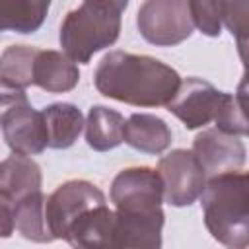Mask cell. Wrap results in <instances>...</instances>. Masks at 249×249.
Returning a JSON list of instances; mask_svg holds the SVG:
<instances>
[{
	"label": "cell",
	"mask_w": 249,
	"mask_h": 249,
	"mask_svg": "<svg viewBox=\"0 0 249 249\" xmlns=\"http://www.w3.org/2000/svg\"><path fill=\"white\" fill-rule=\"evenodd\" d=\"M93 84L109 99L134 107H165L175 95L181 76L154 56L111 51L99 60Z\"/></svg>",
	"instance_id": "cell-1"
},
{
	"label": "cell",
	"mask_w": 249,
	"mask_h": 249,
	"mask_svg": "<svg viewBox=\"0 0 249 249\" xmlns=\"http://www.w3.org/2000/svg\"><path fill=\"white\" fill-rule=\"evenodd\" d=\"M117 214V235L126 247L156 249L161 245L163 181L158 169L126 167L111 183Z\"/></svg>",
	"instance_id": "cell-2"
},
{
	"label": "cell",
	"mask_w": 249,
	"mask_h": 249,
	"mask_svg": "<svg viewBox=\"0 0 249 249\" xmlns=\"http://www.w3.org/2000/svg\"><path fill=\"white\" fill-rule=\"evenodd\" d=\"M204 224L210 235L231 249L249 245V179L241 171H226L206 179L200 193Z\"/></svg>",
	"instance_id": "cell-3"
},
{
	"label": "cell",
	"mask_w": 249,
	"mask_h": 249,
	"mask_svg": "<svg viewBox=\"0 0 249 249\" xmlns=\"http://www.w3.org/2000/svg\"><path fill=\"white\" fill-rule=\"evenodd\" d=\"M121 14L103 2L84 0L82 6L66 14L60 25L58 39L64 54L74 62L88 64L97 51L111 47L119 39Z\"/></svg>",
	"instance_id": "cell-4"
},
{
	"label": "cell",
	"mask_w": 249,
	"mask_h": 249,
	"mask_svg": "<svg viewBox=\"0 0 249 249\" xmlns=\"http://www.w3.org/2000/svg\"><path fill=\"white\" fill-rule=\"evenodd\" d=\"M136 25L140 35L156 47H173L193 33L187 0H144L138 8Z\"/></svg>",
	"instance_id": "cell-5"
},
{
	"label": "cell",
	"mask_w": 249,
	"mask_h": 249,
	"mask_svg": "<svg viewBox=\"0 0 249 249\" xmlns=\"http://www.w3.org/2000/svg\"><path fill=\"white\" fill-rule=\"evenodd\" d=\"M163 181V198L171 206L193 204L206 183V173L193 150H171L158 163Z\"/></svg>",
	"instance_id": "cell-6"
},
{
	"label": "cell",
	"mask_w": 249,
	"mask_h": 249,
	"mask_svg": "<svg viewBox=\"0 0 249 249\" xmlns=\"http://www.w3.org/2000/svg\"><path fill=\"white\" fill-rule=\"evenodd\" d=\"M105 195L101 189L84 179H72L58 185L45 198V218L49 231L54 239H64L70 224L88 208L103 204Z\"/></svg>",
	"instance_id": "cell-7"
},
{
	"label": "cell",
	"mask_w": 249,
	"mask_h": 249,
	"mask_svg": "<svg viewBox=\"0 0 249 249\" xmlns=\"http://www.w3.org/2000/svg\"><path fill=\"white\" fill-rule=\"evenodd\" d=\"M226 93L200 78H187L179 84L175 95L165 105L187 128H200L214 121Z\"/></svg>",
	"instance_id": "cell-8"
},
{
	"label": "cell",
	"mask_w": 249,
	"mask_h": 249,
	"mask_svg": "<svg viewBox=\"0 0 249 249\" xmlns=\"http://www.w3.org/2000/svg\"><path fill=\"white\" fill-rule=\"evenodd\" d=\"M193 152L198 158L206 177L237 171L245 165L247 150L235 134L222 132L218 128H206L195 136Z\"/></svg>",
	"instance_id": "cell-9"
},
{
	"label": "cell",
	"mask_w": 249,
	"mask_h": 249,
	"mask_svg": "<svg viewBox=\"0 0 249 249\" xmlns=\"http://www.w3.org/2000/svg\"><path fill=\"white\" fill-rule=\"evenodd\" d=\"M2 134L6 144L16 154H41L47 148V126L41 111H35L29 103L14 109L2 121Z\"/></svg>",
	"instance_id": "cell-10"
},
{
	"label": "cell",
	"mask_w": 249,
	"mask_h": 249,
	"mask_svg": "<svg viewBox=\"0 0 249 249\" xmlns=\"http://www.w3.org/2000/svg\"><path fill=\"white\" fill-rule=\"evenodd\" d=\"M117 214L105 202L84 210L66 230L64 239L80 249H109L115 247Z\"/></svg>",
	"instance_id": "cell-11"
},
{
	"label": "cell",
	"mask_w": 249,
	"mask_h": 249,
	"mask_svg": "<svg viewBox=\"0 0 249 249\" xmlns=\"http://www.w3.org/2000/svg\"><path fill=\"white\" fill-rule=\"evenodd\" d=\"M80 70L76 62L60 51H41L35 56L33 66V86L49 93H64L78 86Z\"/></svg>",
	"instance_id": "cell-12"
},
{
	"label": "cell",
	"mask_w": 249,
	"mask_h": 249,
	"mask_svg": "<svg viewBox=\"0 0 249 249\" xmlns=\"http://www.w3.org/2000/svg\"><path fill=\"white\" fill-rule=\"evenodd\" d=\"M123 142L146 154H161L171 144V128L156 115L134 113L124 121Z\"/></svg>",
	"instance_id": "cell-13"
},
{
	"label": "cell",
	"mask_w": 249,
	"mask_h": 249,
	"mask_svg": "<svg viewBox=\"0 0 249 249\" xmlns=\"http://www.w3.org/2000/svg\"><path fill=\"white\" fill-rule=\"evenodd\" d=\"M41 113L47 126V146L54 150H62L78 140L84 128V115L76 105L51 103Z\"/></svg>",
	"instance_id": "cell-14"
},
{
	"label": "cell",
	"mask_w": 249,
	"mask_h": 249,
	"mask_svg": "<svg viewBox=\"0 0 249 249\" xmlns=\"http://www.w3.org/2000/svg\"><path fill=\"white\" fill-rule=\"evenodd\" d=\"M41 167L25 154L14 152L0 163V189L10 193L14 198L41 191Z\"/></svg>",
	"instance_id": "cell-15"
},
{
	"label": "cell",
	"mask_w": 249,
	"mask_h": 249,
	"mask_svg": "<svg viewBox=\"0 0 249 249\" xmlns=\"http://www.w3.org/2000/svg\"><path fill=\"white\" fill-rule=\"evenodd\" d=\"M84 124L88 146L97 152L113 150L123 142L124 117L115 109H109L105 105H93Z\"/></svg>",
	"instance_id": "cell-16"
},
{
	"label": "cell",
	"mask_w": 249,
	"mask_h": 249,
	"mask_svg": "<svg viewBox=\"0 0 249 249\" xmlns=\"http://www.w3.org/2000/svg\"><path fill=\"white\" fill-rule=\"evenodd\" d=\"M51 8V0H0V31L35 33Z\"/></svg>",
	"instance_id": "cell-17"
},
{
	"label": "cell",
	"mask_w": 249,
	"mask_h": 249,
	"mask_svg": "<svg viewBox=\"0 0 249 249\" xmlns=\"http://www.w3.org/2000/svg\"><path fill=\"white\" fill-rule=\"evenodd\" d=\"M45 195L41 191L29 193L21 198H16V230L29 241L49 243L53 241V233L49 231L47 218H45Z\"/></svg>",
	"instance_id": "cell-18"
},
{
	"label": "cell",
	"mask_w": 249,
	"mask_h": 249,
	"mask_svg": "<svg viewBox=\"0 0 249 249\" xmlns=\"http://www.w3.org/2000/svg\"><path fill=\"white\" fill-rule=\"evenodd\" d=\"M39 49L29 45H10L0 54V78L27 88L33 86V66Z\"/></svg>",
	"instance_id": "cell-19"
},
{
	"label": "cell",
	"mask_w": 249,
	"mask_h": 249,
	"mask_svg": "<svg viewBox=\"0 0 249 249\" xmlns=\"http://www.w3.org/2000/svg\"><path fill=\"white\" fill-rule=\"evenodd\" d=\"M216 128L228 134L245 136L249 132L247 117H245V97H243V84L237 93H226L216 117H214Z\"/></svg>",
	"instance_id": "cell-20"
},
{
	"label": "cell",
	"mask_w": 249,
	"mask_h": 249,
	"mask_svg": "<svg viewBox=\"0 0 249 249\" xmlns=\"http://www.w3.org/2000/svg\"><path fill=\"white\" fill-rule=\"evenodd\" d=\"M193 25L208 37L222 33V0H187Z\"/></svg>",
	"instance_id": "cell-21"
},
{
	"label": "cell",
	"mask_w": 249,
	"mask_h": 249,
	"mask_svg": "<svg viewBox=\"0 0 249 249\" xmlns=\"http://www.w3.org/2000/svg\"><path fill=\"white\" fill-rule=\"evenodd\" d=\"M222 21L237 39L239 54L245 58V45L249 35V0H222Z\"/></svg>",
	"instance_id": "cell-22"
},
{
	"label": "cell",
	"mask_w": 249,
	"mask_h": 249,
	"mask_svg": "<svg viewBox=\"0 0 249 249\" xmlns=\"http://www.w3.org/2000/svg\"><path fill=\"white\" fill-rule=\"evenodd\" d=\"M27 103H29V99H27L25 88H19V86L0 78V121L14 109L27 105Z\"/></svg>",
	"instance_id": "cell-23"
},
{
	"label": "cell",
	"mask_w": 249,
	"mask_h": 249,
	"mask_svg": "<svg viewBox=\"0 0 249 249\" xmlns=\"http://www.w3.org/2000/svg\"><path fill=\"white\" fill-rule=\"evenodd\" d=\"M14 212H16V198L0 189V237L6 239L16 231V220H14Z\"/></svg>",
	"instance_id": "cell-24"
},
{
	"label": "cell",
	"mask_w": 249,
	"mask_h": 249,
	"mask_svg": "<svg viewBox=\"0 0 249 249\" xmlns=\"http://www.w3.org/2000/svg\"><path fill=\"white\" fill-rule=\"evenodd\" d=\"M97 2H103V4H107V6H111L119 12H124L126 6H128V0H97Z\"/></svg>",
	"instance_id": "cell-25"
}]
</instances>
